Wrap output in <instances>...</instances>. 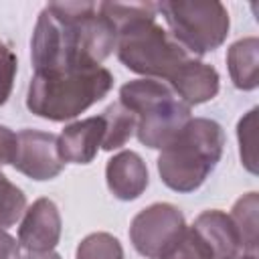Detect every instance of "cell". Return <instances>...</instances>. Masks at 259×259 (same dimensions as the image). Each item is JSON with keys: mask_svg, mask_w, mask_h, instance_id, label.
Segmentation results:
<instances>
[{"mask_svg": "<svg viewBox=\"0 0 259 259\" xmlns=\"http://www.w3.org/2000/svg\"><path fill=\"white\" fill-rule=\"evenodd\" d=\"M117 30L93 2H49L34 24L30 59L34 73L101 67L113 53Z\"/></svg>", "mask_w": 259, "mask_h": 259, "instance_id": "obj_1", "label": "cell"}, {"mask_svg": "<svg viewBox=\"0 0 259 259\" xmlns=\"http://www.w3.org/2000/svg\"><path fill=\"white\" fill-rule=\"evenodd\" d=\"M111 87L113 75L105 67L34 73L28 83L26 107L42 119L67 121L101 101Z\"/></svg>", "mask_w": 259, "mask_h": 259, "instance_id": "obj_2", "label": "cell"}, {"mask_svg": "<svg viewBox=\"0 0 259 259\" xmlns=\"http://www.w3.org/2000/svg\"><path fill=\"white\" fill-rule=\"evenodd\" d=\"M223 148L225 132L221 123L208 117H194L160 152L158 174L170 190L194 192L217 168Z\"/></svg>", "mask_w": 259, "mask_h": 259, "instance_id": "obj_3", "label": "cell"}, {"mask_svg": "<svg viewBox=\"0 0 259 259\" xmlns=\"http://www.w3.org/2000/svg\"><path fill=\"white\" fill-rule=\"evenodd\" d=\"M119 103L136 115V136L152 150H164L192 119L190 105L158 79H134L119 89Z\"/></svg>", "mask_w": 259, "mask_h": 259, "instance_id": "obj_4", "label": "cell"}, {"mask_svg": "<svg viewBox=\"0 0 259 259\" xmlns=\"http://www.w3.org/2000/svg\"><path fill=\"white\" fill-rule=\"evenodd\" d=\"M117 59L144 79L170 81L190 59L188 51L156 22V12L140 16L117 30Z\"/></svg>", "mask_w": 259, "mask_h": 259, "instance_id": "obj_5", "label": "cell"}, {"mask_svg": "<svg viewBox=\"0 0 259 259\" xmlns=\"http://www.w3.org/2000/svg\"><path fill=\"white\" fill-rule=\"evenodd\" d=\"M156 10L162 12L172 38L188 55L212 53L229 34V12L217 0H164L156 4Z\"/></svg>", "mask_w": 259, "mask_h": 259, "instance_id": "obj_6", "label": "cell"}, {"mask_svg": "<svg viewBox=\"0 0 259 259\" xmlns=\"http://www.w3.org/2000/svg\"><path fill=\"white\" fill-rule=\"evenodd\" d=\"M184 227L186 221L178 206L170 202H154L132 219L130 241L142 257L160 259Z\"/></svg>", "mask_w": 259, "mask_h": 259, "instance_id": "obj_7", "label": "cell"}, {"mask_svg": "<svg viewBox=\"0 0 259 259\" xmlns=\"http://www.w3.org/2000/svg\"><path fill=\"white\" fill-rule=\"evenodd\" d=\"M12 166L38 182L57 178L65 168V162L59 154V136L40 130L18 132Z\"/></svg>", "mask_w": 259, "mask_h": 259, "instance_id": "obj_8", "label": "cell"}, {"mask_svg": "<svg viewBox=\"0 0 259 259\" xmlns=\"http://www.w3.org/2000/svg\"><path fill=\"white\" fill-rule=\"evenodd\" d=\"M63 221L59 206L51 198H36L18 227V245L26 251H53L59 245Z\"/></svg>", "mask_w": 259, "mask_h": 259, "instance_id": "obj_9", "label": "cell"}, {"mask_svg": "<svg viewBox=\"0 0 259 259\" xmlns=\"http://www.w3.org/2000/svg\"><path fill=\"white\" fill-rule=\"evenodd\" d=\"M219 73L212 65L190 57L166 83L180 101L186 105H200L217 97L219 93Z\"/></svg>", "mask_w": 259, "mask_h": 259, "instance_id": "obj_10", "label": "cell"}, {"mask_svg": "<svg viewBox=\"0 0 259 259\" xmlns=\"http://www.w3.org/2000/svg\"><path fill=\"white\" fill-rule=\"evenodd\" d=\"M105 136V121L99 115H91L65 125L59 136V154L63 162L89 164L97 156Z\"/></svg>", "mask_w": 259, "mask_h": 259, "instance_id": "obj_11", "label": "cell"}, {"mask_svg": "<svg viewBox=\"0 0 259 259\" xmlns=\"http://www.w3.org/2000/svg\"><path fill=\"white\" fill-rule=\"evenodd\" d=\"M105 182L109 192L119 200H136L148 188L150 176L146 162L140 154L132 150H123L107 160L105 166Z\"/></svg>", "mask_w": 259, "mask_h": 259, "instance_id": "obj_12", "label": "cell"}, {"mask_svg": "<svg viewBox=\"0 0 259 259\" xmlns=\"http://www.w3.org/2000/svg\"><path fill=\"white\" fill-rule=\"evenodd\" d=\"M192 227L208 243L214 259H225L237 251H243L241 243H239V235L235 231V225H233L231 217L223 210L210 208V210L200 212L194 219Z\"/></svg>", "mask_w": 259, "mask_h": 259, "instance_id": "obj_13", "label": "cell"}, {"mask_svg": "<svg viewBox=\"0 0 259 259\" xmlns=\"http://www.w3.org/2000/svg\"><path fill=\"white\" fill-rule=\"evenodd\" d=\"M231 81L241 91H253L259 85V38L245 36L235 40L227 51Z\"/></svg>", "mask_w": 259, "mask_h": 259, "instance_id": "obj_14", "label": "cell"}, {"mask_svg": "<svg viewBox=\"0 0 259 259\" xmlns=\"http://www.w3.org/2000/svg\"><path fill=\"white\" fill-rule=\"evenodd\" d=\"M257 212H259V194L247 192L233 204V210L229 214L235 225V231L239 235L241 249L247 253H257V245H259Z\"/></svg>", "mask_w": 259, "mask_h": 259, "instance_id": "obj_15", "label": "cell"}, {"mask_svg": "<svg viewBox=\"0 0 259 259\" xmlns=\"http://www.w3.org/2000/svg\"><path fill=\"white\" fill-rule=\"evenodd\" d=\"M101 117L105 121V136L101 144L105 152H113L121 148L136 132V115L127 107H123L119 101L107 105L101 111Z\"/></svg>", "mask_w": 259, "mask_h": 259, "instance_id": "obj_16", "label": "cell"}, {"mask_svg": "<svg viewBox=\"0 0 259 259\" xmlns=\"http://www.w3.org/2000/svg\"><path fill=\"white\" fill-rule=\"evenodd\" d=\"M160 259H214V255L208 243L190 225L180 231V235L172 241V245L162 253Z\"/></svg>", "mask_w": 259, "mask_h": 259, "instance_id": "obj_17", "label": "cell"}, {"mask_svg": "<svg viewBox=\"0 0 259 259\" xmlns=\"http://www.w3.org/2000/svg\"><path fill=\"white\" fill-rule=\"evenodd\" d=\"M75 259H123V247L109 233H91L77 245Z\"/></svg>", "mask_w": 259, "mask_h": 259, "instance_id": "obj_18", "label": "cell"}, {"mask_svg": "<svg viewBox=\"0 0 259 259\" xmlns=\"http://www.w3.org/2000/svg\"><path fill=\"white\" fill-rule=\"evenodd\" d=\"M26 210V194L0 170V229L16 225Z\"/></svg>", "mask_w": 259, "mask_h": 259, "instance_id": "obj_19", "label": "cell"}, {"mask_svg": "<svg viewBox=\"0 0 259 259\" xmlns=\"http://www.w3.org/2000/svg\"><path fill=\"white\" fill-rule=\"evenodd\" d=\"M257 107L245 113L237 123V138H239V154L243 166L257 174V154H255V130H257Z\"/></svg>", "mask_w": 259, "mask_h": 259, "instance_id": "obj_20", "label": "cell"}, {"mask_svg": "<svg viewBox=\"0 0 259 259\" xmlns=\"http://www.w3.org/2000/svg\"><path fill=\"white\" fill-rule=\"evenodd\" d=\"M16 69H18L16 55L10 51V47L4 40H0V105H4L12 93Z\"/></svg>", "mask_w": 259, "mask_h": 259, "instance_id": "obj_21", "label": "cell"}, {"mask_svg": "<svg viewBox=\"0 0 259 259\" xmlns=\"http://www.w3.org/2000/svg\"><path fill=\"white\" fill-rule=\"evenodd\" d=\"M14 156H16V134L10 127L0 125V166L12 164Z\"/></svg>", "mask_w": 259, "mask_h": 259, "instance_id": "obj_22", "label": "cell"}, {"mask_svg": "<svg viewBox=\"0 0 259 259\" xmlns=\"http://www.w3.org/2000/svg\"><path fill=\"white\" fill-rule=\"evenodd\" d=\"M20 257V245L18 241L8 235L4 229H0V259H18Z\"/></svg>", "mask_w": 259, "mask_h": 259, "instance_id": "obj_23", "label": "cell"}, {"mask_svg": "<svg viewBox=\"0 0 259 259\" xmlns=\"http://www.w3.org/2000/svg\"><path fill=\"white\" fill-rule=\"evenodd\" d=\"M18 259H61V255L55 251H26Z\"/></svg>", "mask_w": 259, "mask_h": 259, "instance_id": "obj_24", "label": "cell"}, {"mask_svg": "<svg viewBox=\"0 0 259 259\" xmlns=\"http://www.w3.org/2000/svg\"><path fill=\"white\" fill-rule=\"evenodd\" d=\"M225 259H257V253H247V251H237Z\"/></svg>", "mask_w": 259, "mask_h": 259, "instance_id": "obj_25", "label": "cell"}]
</instances>
